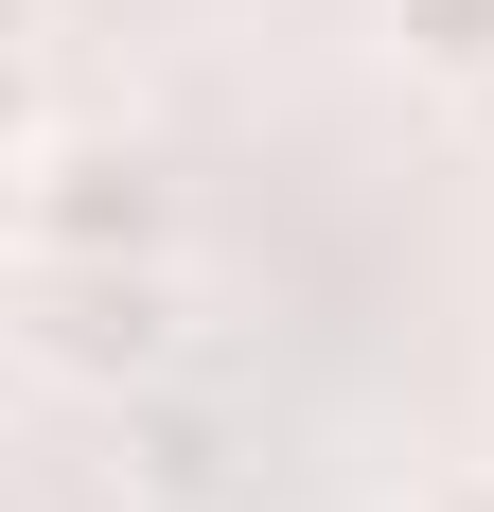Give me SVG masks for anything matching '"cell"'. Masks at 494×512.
I'll return each mask as SVG.
<instances>
[{
	"label": "cell",
	"mask_w": 494,
	"mask_h": 512,
	"mask_svg": "<svg viewBox=\"0 0 494 512\" xmlns=\"http://www.w3.org/2000/svg\"><path fill=\"white\" fill-rule=\"evenodd\" d=\"M406 71H442V89H494V0H389Z\"/></svg>",
	"instance_id": "obj_3"
},
{
	"label": "cell",
	"mask_w": 494,
	"mask_h": 512,
	"mask_svg": "<svg viewBox=\"0 0 494 512\" xmlns=\"http://www.w3.org/2000/svg\"><path fill=\"white\" fill-rule=\"evenodd\" d=\"M0 36H18V0H0Z\"/></svg>",
	"instance_id": "obj_5"
},
{
	"label": "cell",
	"mask_w": 494,
	"mask_h": 512,
	"mask_svg": "<svg viewBox=\"0 0 494 512\" xmlns=\"http://www.w3.org/2000/svg\"><path fill=\"white\" fill-rule=\"evenodd\" d=\"M53 265H159V159L142 142H71L36 159V212H18Z\"/></svg>",
	"instance_id": "obj_2"
},
{
	"label": "cell",
	"mask_w": 494,
	"mask_h": 512,
	"mask_svg": "<svg viewBox=\"0 0 494 512\" xmlns=\"http://www.w3.org/2000/svg\"><path fill=\"white\" fill-rule=\"evenodd\" d=\"M18 336H36V371H159L177 354V283L159 265H53Z\"/></svg>",
	"instance_id": "obj_1"
},
{
	"label": "cell",
	"mask_w": 494,
	"mask_h": 512,
	"mask_svg": "<svg viewBox=\"0 0 494 512\" xmlns=\"http://www.w3.org/2000/svg\"><path fill=\"white\" fill-rule=\"evenodd\" d=\"M18 212H36V177H18V159H0V230H18Z\"/></svg>",
	"instance_id": "obj_4"
}]
</instances>
